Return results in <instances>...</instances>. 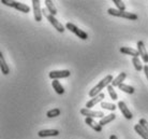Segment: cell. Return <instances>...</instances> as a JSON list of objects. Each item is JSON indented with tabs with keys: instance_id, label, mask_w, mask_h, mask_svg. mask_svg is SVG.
Instances as JSON below:
<instances>
[{
	"instance_id": "6da1fadb",
	"label": "cell",
	"mask_w": 148,
	"mask_h": 139,
	"mask_svg": "<svg viewBox=\"0 0 148 139\" xmlns=\"http://www.w3.org/2000/svg\"><path fill=\"white\" fill-rule=\"evenodd\" d=\"M113 75H108L104 79H102L100 81V82L97 84L96 86H93L91 90L89 91L88 95L90 96V97H96V96H98L99 94H101V91L103 90L104 87H108L110 84H112V82H113Z\"/></svg>"
},
{
	"instance_id": "7a4b0ae2",
	"label": "cell",
	"mask_w": 148,
	"mask_h": 139,
	"mask_svg": "<svg viewBox=\"0 0 148 139\" xmlns=\"http://www.w3.org/2000/svg\"><path fill=\"white\" fill-rule=\"evenodd\" d=\"M108 13L110 15H113V16L122 17V19H130V21H136L138 19V16L135 13H131V12H127V11H119L117 9H113V8L108 9Z\"/></svg>"
},
{
	"instance_id": "3957f363",
	"label": "cell",
	"mask_w": 148,
	"mask_h": 139,
	"mask_svg": "<svg viewBox=\"0 0 148 139\" xmlns=\"http://www.w3.org/2000/svg\"><path fill=\"white\" fill-rule=\"evenodd\" d=\"M42 13H43V15H44V17H46V19L49 22V24L53 25V27H54L57 31H59V33H63V31L66 30V28L63 27L62 24H61L58 19H56L54 15L49 14L46 9H43V10H42Z\"/></svg>"
},
{
	"instance_id": "277c9868",
	"label": "cell",
	"mask_w": 148,
	"mask_h": 139,
	"mask_svg": "<svg viewBox=\"0 0 148 139\" xmlns=\"http://www.w3.org/2000/svg\"><path fill=\"white\" fill-rule=\"evenodd\" d=\"M1 3H3L4 6L8 7L14 8L15 10H18V11L23 12V13H29L30 8L25 3L18 2V1H14V0H1Z\"/></svg>"
},
{
	"instance_id": "5b68a950",
	"label": "cell",
	"mask_w": 148,
	"mask_h": 139,
	"mask_svg": "<svg viewBox=\"0 0 148 139\" xmlns=\"http://www.w3.org/2000/svg\"><path fill=\"white\" fill-rule=\"evenodd\" d=\"M66 29L70 30L71 33H73L74 35H76L79 39H82V40H87L88 39V34L87 33H85L84 30L79 29L78 27H76L74 24H72V23H67L66 24Z\"/></svg>"
},
{
	"instance_id": "8992f818",
	"label": "cell",
	"mask_w": 148,
	"mask_h": 139,
	"mask_svg": "<svg viewBox=\"0 0 148 139\" xmlns=\"http://www.w3.org/2000/svg\"><path fill=\"white\" fill-rule=\"evenodd\" d=\"M71 75L70 70H54L48 73V77L52 80H58V79H64L69 78Z\"/></svg>"
},
{
	"instance_id": "52a82bcc",
	"label": "cell",
	"mask_w": 148,
	"mask_h": 139,
	"mask_svg": "<svg viewBox=\"0 0 148 139\" xmlns=\"http://www.w3.org/2000/svg\"><path fill=\"white\" fill-rule=\"evenodd\" d=\"M40 0H32V9H34V16L37 22H41L43 17V13L41 10Z\"/></svg>"
},
{
	"instance_id": "ba28073f",
	"label": "cell",
	"mask_w": 148,
	"mask_h": 139,
	"mask_svg": "<svg viewBox=\"0 0 148 139\" xmlns=\"http://www.w3.org/2000/svg\"><path fill=\"white\" fill-rule=\"evenodd\" d=\"M81 114L82 115H84L86 118H100V119H103L105 117V114L103 112H101V111H93V110H90V109H87V108H83L81 109Z\"/></svg>"
},
{
	"instance_id": "9c48e42d",
	"label": "cell",
	"mask_w": 148,
	"mask_h": 139,
	"mask_svg": "<svg viewBox=\"0 0 148 139\" xmlns=\"http://www.w3.org/2000/svg\"><path fill=\"white\" fill-rule=\"evenodd\" d=\"M137 51L140 53V56H141L142 60L147 64L148 63V53L147 50H146V46H145L144 42L143 41H137Z\"/></svg>"
},
{
	"instance_id": "30bf717a",
	"label": "cell",
	"mask_w": 148,
	"mask_h": 139,
	"mask_svg": "<svg viewBox=\"0 0 148 139\" xmlns=\"http://www.w3.org/2000/svg\"><path fill=\"white\" fill-rule=\"evenodd\" d=\"M104 98H105V95H104V93H101V94H99L98 96L91 98L90 100H88V102H86V108H87V109H90V108L95 107L97 104H99V102L101 104V102H103Z\"/></svg>"
},
{
	"instance_id": "8fae6325",
	"label": "cell",
	"mask_w": 148,
	"mask_h": 139,
	"mask_svg": "<svg viewBox=\"0 0 148 139\" xmlns=\"http://www.w3.org/2000/svg\"><path fill=\"white\" fill-rule=\"evenodd\" d=\"M117 107L119 108L120 112L122 113V115L126 118V119H128V120H131V119L133 118V115H132V113H131L130 109L127 107V105L123 102H118V105H117Z\"/></svg>"
},
{
	"instance_id": "7c38bea8",
	"label": "cell",
	"mask_w": 148,
	"mask_h": 139,
	"mask_svg": "<svg viewBox=\"0 0 148 139\" xmlns=\"http://www.w3.org/2000/svg\"><path fill=\"white\" fill-rule=\"evenodd\" d=\"M59 135V131L58 129H42L38 133V136L39 137H54V136H58Z\"/></svg>"
},
{
	"instance_id": "4fadbf2b",
	"label": "cell",
	"mask_w": 148,
	"mask_h": 139,
	"mask_svg": "<svg viewBox=\"0 0 148 139\" xmlns=\"http://www.w3.org/2000/svg\"><path fill=\"white\" fill-rule=\"evenodd\" d=\"M85 123L88 125L89 127H91L92 129H95L96 132H98V133L102 132V126H101L99 123H97V122L93 120L92 118H86Z\"/></svg>"
},
{
	"instance_id": "5bb4252c",
	"label": "cell",
	"mask_w": 148,
	"mask_h": 139,
	"mask_svg": "<svg viewBox=\"0 0 148 139\" xmlns=\"http://www.w3.org/2000/svg\"><path fill=\"white\" fill-rule=\"evenodd\" d=\"M119 51H120V53H122V54L131 55L132 57H138V55H140V53H138L137 50L132 49V48H130V46H121Z\"/></svg>"
},
{
	"instance_id": "9a60e30c",
	"label": "cell",
	"mask_w": 148,
	"mask_h": 139,
	"mask_svg": "<svg viewBox=\"0 0 148 139\" xmlns=\"http://www.w3.org/2000/svg\"><path fill=\"white\" fill-rule=\"evenodd\" d=\"M0 67H1V72L3 73L4 75H7L10 73V67L8 66L7 62L4 59L2 53H0Z\"/></svg>"
},
{
	"instance_id": "2e32d148",
	"label": "cell",
	"mask_w": 148,
	"mask_h": 139,
	"mask_svg": "<svg viewBox=\"0 0 148 139\" xmlns=\"http://www.w3.org/2000/svg\"><path fill=\"white\" fill-rule=\"evenodd\" d=\"M127 78V73L126 72H121V73H119L116 78H115L114 80H113V82H112V85L113 86H119L120 84H122L123 83V81H125V79Z\"/></svg>"
},
{
	"instance_id": "e0dca14e",
	"label": "cell",
	"mask_w": 148,
	"mask_h": 139,
	"mask_svg": "<svg viewBox=\"0 0 148 139\" xmlns=\"http://www.w3.org/2000/svg\"><path fill=\"white\" fill-rule=\"evenodd\" d=\"M44 3H45V7H46V10L48 11V13L56 16L58 12H57V9H56L55 4L53 3V1H51V0H45Z\"/></svg>"
},
{
	"instance_id": "ac0fdd59",
	"label": "cell",
	"mask_w": 148,
	"mask_h": 139,
	"mask_svg": "<svg viewBox=\"0 0 148 139\" xmlns=\"http://www.w3.org/2000/svg\"><path fill=\"white\" fill-rule=\"evenodd\" d=\"M52 86H53V89L55 90V92L57 94L62 95L63 93H64V89H63V86L61 85V83H60L58 80H53Z\"/></svg>"
},
{
	"instance_id": "d6986e66",
	"label": "cell",
	"mask_w": 148,
	"mask_h": 139,
	"mask_svg": "<svg viewBox=\"0 0 148 139\" xmlns=\"http://www.w3.org/2000/svg\"><path fill=\"white\" fill-rule=\"evenodd\" d=\"M116 119V114L115 113H111V114H108V115H105L103 119H101L100 122H99V124L101 126H104V125L108 124V123H111L112 121H114Z\"/></svg>"
},
{
	"instance_id": "ffe728a7",
	"label": "cell",
	"mask_w": 148,
	"mask_h": 139,
	"mask_svg": "<svg viewBox=\"0 0 148 139\" xmlns=\"http://www.w3.org/2000/svg\"><path fill=\"white\" fill-rule=\"evenodd\" d=\"M134 131H135V132H136L138 135L141 136L143 139H148V133L146 132V131H145L144 128L142 127V126L138 124V123L134 125Z\"/></svg>"
},
{
	"instance_id": "44dd1931",
	"label": "cell",
	"mask_w": 148,
	"mask_h": 139,
	"mask_svg": "<svg viewBox=\"0 0 148 139\" xmlns=\"http://www.w3.org/2000/svg\"><path fill=\"white\" fill-rule=\"evenodd\" d=\"M132 64H133L134 68L136 71H141V70H144V66L142 64L141 59L138 57H132Z\"/></svg>"
},
{
	"instance_id": "7402d4cb",
	"label": "cell",
	"mask_w": 148,
	"mask_h": 139,
	"mask_svg": "<svg viewBox=\"0 0 148 139\" xmlns=\"http://www.w3.org/2000/svg\"><path fill=\"white\" fill-rule=\"evenodd\" d=\"M118 87H119V90L122 91V92H125V93H127V94H133L134 91H135L133 86H131V85H128V84H125V83L120 84Z\"/></svg>"
},
{
	"instance_id": "603a6c76",
	"label": "cell",
	"mask_w": 148,
	"mask_h": 139,
	"mask_svg": "<svg viewBox=\"0 0 148 139\" xmlns=\"http://www.w3.org/2000/svg\"><path fill=\"white\" fill-rule=\"evenodd\" d=\"M60 113H61V110L59 108H54L52 110H48L47 112H46V115H47V118L52 119V118H56L60 115Z\"/></svg>"
},
{
	"instance_id": "cb8c5ba5",
	"label": "cell",
	"mask_w": 148,
	"mask_h": 139,
	"mask_svg": "<svg viewBox=\"0 0 148 139\" xmlns=\"http://www.w3.org/2000/svg\"><path fill=\"white\" fill-rule=\"evenodd\" d=\"M101 108L104 110H110V111H114L116 108H117V106L114 105V104H110V102H102L100 104Z\"/></svg>"
},
{
	"instance_id": "d4e9b609",
	"label": "cell",
	"mask_w": 148,
	"mask_h": 139,
	"mask_svg": "<svg viewBox=\"0 0 148 139\" xmlns=\"http://www.w3.org/2000/svg\"><path fill=\"white\" fill-rule=\"evenodd\" d=\"M106 90H108V94H110V96H111V98L113 99V100H117V99H118V95H117V93L115 92L114 86H113L112 84H110V85L106 87Z\"/></svg>"
},
{
	"instance_id": "484cf974",
	"label": "cell",
	"mask_w": 148,
	"mask_h": 139,
	"mask_svg": "<svg viewBox=\"0 0 148 139\" xmlns=\"http://www.w3.org/2000/svg\"><path fill=\"white\" fill-rule=\"evenodd\" d=\"M113 3L117 7V10L119 11H126V4L123 3V1L121 0H113Z\"/></svg>"
},
{
	"instance_id": "4316f807",
	"label": "cell",
	"mask_w": 148,
	"mask_h": 139,
	"mask_svg": "<svg viewBox=\"0 0 148 139\" xmlns=\"http://www.w3.org/2000/svg\"><path fill=\"white\" fill-rule=\"evenodd\" d=\"M138 124L141 125L142 127L144 128L145 131L148 133V122H147V120H145V119H141L140 122H138Z\"/></svg>"
},
{
	"instance_id": "83f0119b",
	"label": "cell",
	"mask_w": 148,
	"mask_h": 139,
	"mask_svg": "<svg viewBox=\"0 0 148 139\" xmlns=\"http://www.w3.org/2000/svg\"><path fill=\"white\" fill-rule=\"evenodd\" d=\"M144 72L146 77H147V80H148V65H145L144 66Z\"/></svg>"
},
{
	"instance_id": "f1b7e54d",
	"label": "cell",
	"mask_w": 148,
	"mask_h": 139,
	"mask_svg": "<svg viewBox=\"0 0 148 139\" xmlns=\"http://www.w3.org/2000/svg\"><path fill=\"white\" fill-rule=\"evenodd\" d=\"M110 139H118L116 135H111L110 136Z\"/></svg>"
}]
</instances>
